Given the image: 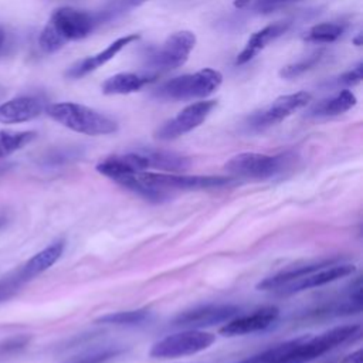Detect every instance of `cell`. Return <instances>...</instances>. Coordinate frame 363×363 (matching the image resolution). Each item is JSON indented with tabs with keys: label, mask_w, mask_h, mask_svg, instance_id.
Here are the masks:
<instances>
[{
	"label": "cell",
	"mask_w": 363,
	"mask_h": 363,
	"mask_svg": "<svg viewBox=\"0 0 363 363\" xmlns=\"http://www.w3.org/2000/svg\"><path fill=\"white\" fill-rule=\"evenodd\" d=\"M98 26L95 14L74 7H60L52 11L38 37L43 52L52 54L68 41L88 37Z\"/></svg>",
	"instance_id": "obj_1"
},
{
	"label": "cell",
	"mask_w": 363,
	"mask_h": 363,
	"mask_svg": "<svg viewBox=\"0 0 363 363\" xmlns=\"http://www.w3.org/2000/svg\"><path fill=\"white\" fill-rule=\"evenodd\" d=\"M45 112L55 122L82 135H111L118 129V123L112 118L77 102L50 104Z\"/></svg>",
	"instance_id": "obj_2"
},
{
	"label": "cell",
	"mask_w": 363,
	"mask_h": 363,
	"mask_svg": "<svg viewBox=\"0 0 363 363\" xmlns=\"http://www.w3.org/2000/svg\"><path fill=\"white\" fill-rule=\"evenodd\" d=\"M359 335L360 325H343L315 337L292 339L289 347L272 363H308Z\"/></svg>",
	"instance_id": "obj_3"
},
{
	"label": "cell",
	"mask_w": 363,
	"mask_h": 363,
	"mask_svg": "<svg viewBox=\"0 0 363 363\" xmlns=\"http://www.w3.org/2000/svg\"><path fill=\"white\" fill-rule=\"evenodd\" d=\"M223 82L220 71L203 68L193 74L174 77L155 89V96L163 101H191L216 92Z\"/></svg>",
	"instance_id": "obj_4"
},
{
	"label": "cell",
	"mask_w": 363,
	"mask_h": 363,
	"mask_svg": "<svg viewBox=\"0 0 363 363\" xmlns=\"http://www.w3.org/2000/svg\"><path fill=\"white\" fill-rule=\"evenodd\" d=\"M214 340L216 336L213 333L199 329H187L157 340L149 353L153 357L189 356L210 347Z\"/></svg>",
	"instance_id": "obj_5"
},
{
	"label": "cell",
	"mask_w": 363,
	"mask_h": 363,
	"mask_svg": "<svg viewBox=\"0 0 363 363\" xmlns=\"http://www.w3.org/2000/svg\"><path fill=\"white\" fill-rule=\"evenodd\" d=\"M196 45V35L189 30L170 34L162 45L155 48L147 64L159 71H170L182 67Z\"/></svg>",
	"instance_id": "obj_6"
},
{
	"label": "cell",
	"mask_w": 363,
	"mask_h": 363,
	"mask_svg": "<svg viewBox=\"0 0 363 363\" xmlns=\"http://www.w3.org/2000/svg\"><path fill=\"white\" fill-rule=\"evenodd\" d=\"M139 179L152 187L163 190H203L214 187H225L234 183L233 176H186L166 173H138Z\"/></svg>",
	"instance_id": "obj_7"
},
{
	"label": "cell",
	"mask_w": 363,
	"mask_h": 363,
	"mask_svg": "<svg viewBox=\"0 0 363 363\" xmlns=\"http://www.w3.org/2000/svg\"><path fill=\"white\" fill-rule=\"evenodd\" d=\"M286 163L284 155H262L254 152H244L233 156L225 163V170L234 176L267 179L278 174Z\"/></svg>",
	"instance_id": "obj_8"
},
{
	"label": "cell",
	"mask_w": 363,
	"mask_h": 363,
	"mask_svg": "<svg viewBox=\"0 0 363 363\" xmlns=\"http://www.w3.org/2000/svg\"><path fill=\"white\" fill-rule=\"evenodd\" d=\"M311 99H312L311 94L305 91L281 95L264 109L252 113L248 118V128L252 130H262V129L271 128L282 122L296 111L306 106L311 102Z\"/></svg>",
	"instance_id": "obj_9"
},
{
	"label": "cell",
	"mask_w": 363,
	"mask_h": 363,
	"mask_svg": "<svg viewBox=\"0 0 363 363\" xmlns=\"http://www.w3.org/2000/svg\"><path fill=\"white\" fill-rule=\"evenodd\" d=\"M216 105L217 102L213 99L187 105L176 116L160 125L155 132V138L159 140H172L191 132L207 119Z\"/></svg>",
	"instance_id": "obj_10"
},
{
	"label": "cell",
	"mask_w": 363,
	"mask_h": 363,
	"mask_svg": "<svg viewBox=\"0 0 363 363\" xmlns=\"http://www.w3.org/2000/svg\"><path fill=\"white\" fill-rule=\"evenodd\" d=\"M240 308L235 305H203L189 311L179 313L173 319V326L186 328V329H201L207 326H213L217 323L227 322L233 319L238 313Z\"/></svg>",
	"instance_id": "obj_11"
},
{
	"label": "cell",
	"mask_w": 363,
	"mask_h": 363,
	"mask_svg": "<svg viewBox=\"0 0 363 363\" xmlns=\"http://www.w3.org/2000/svg\"><path fill=\"white\" fill-rule=\"evenodd\" d=\"M47 108V102L40 95H18L0 105V123L16 125L33 121Z\"/></svg>",
	"instance_id": "obj_12"
},
{
	"label": "cell",
	"mask_w": 363,
	"mask_h": 363,
	"mask_svg": "<svg viewBox=\"0 0 363 363\" xmlns=\"http://www.w3.org/2000/svg\"><path fill=\"white\" fill-rule=\"evenodd\" d=\"M279 316V309L277 306H262L252 313L233 318L220 328L223 336H240L254 332L264 330L269 328Z\"/></svg>",
	"instance_id": "obj_13"
},
{
	"label": "cell",
	"mask_w": 363,
	"mask_h": 363,
	"mask_svg": "<svg viewBox=\"0 0 363 363\" xmlns=\"http://www.w3.org/2000/svg\"><path fill=\"white\" fill-rule=\"evenodd\" d=\"M353 272H354L353 264L333 262V264L319 268V269H316L291 284H286V285L281 286L279 289H281L282 295H289V294H295V292L316 288V286H323L326 284H330L333 281L345 278Z\"/></svg>",
	"instance_id": "obj_14"
},
{
	"label": "cell",
	"mask_w": 363,
	"mask_h": 363,
	"mask_svg": "<svg viewBox=\"0 0 363 363\" xmlns=\"http://www.w3.org/2000/svg\"><path fill=\"white\" fill-rule=\"evenodd\" d=\"M138 38H139V34H128V35L119 37L118 40L111 43L108 47H105L102 51H99L94 55H88V57L81 58L77 62H74L67 69L65 77H68L71 79H78V78L88 75L89 72L95 71L96 68H99L104 64H106L108 61H111L118 52H121L126 45L136 41Z\"/></svg>",
	"instance_id": "obj_15"
},
{
	"label": "cell",
	"mask_w": 363,
	"mask_h": 363,
	"mask_svg": "<svg viewBox=\"0 0 363 363\" xmlns=\"http://www.w3.org/2000/svg\"><path fill=\"white\" fill-rule=\"evenodd\" d=\"M64 248H65V241L57 240L51 242L48 247H45L44 250H41L40 252H37L35 255H33L24 265H21L16 271V277L20 281V284L35 278L37 275L47 271L51 265H54L58 261V258L62 255Z\"/></svg>",
	"instance_id": "obj_16"
},
{
	"label": "cell",
	"mask_w": 363,
	"mask_h": 363,
	"mask_svg": "<svg viewBox=\"0 0 363 363\" xmlns=\"http://www.w3.org/2000/svg\"><path fill=\"white\" fill-rule=\"evenodd\" d=\"M291 26V21H275L269 26H265L264 28L258 30L257 33H254L247 44L244 45L242 51L237 55L235 58V64L237 65H242L245 62H248L250 60H252L261 50H264L271 41H274L275 38L281 37Z\"/></svg>",
	"instance_id": "obj_17"
},
{
	"label": "cell",
	"mask_w": 363,
	"mask_h": 363,
	"mask_svg": "<svg viewBox=\"0 0 363 363\" xmlns=\"http://www.w3.org/2000/svg\"><path fill=\"white\" fill-rule=\"evenodd\" d=\"M156 75H139L135 72H119L104 81L101 89L105 95H128L153 82Z\"/></svg>",
	"instance_id": "obj_18"
},
{
	"label": "cell",
	"mask_w": 363,
	"mask_h": 363,
	"mask_svg": "<svg viewBox=\"0 0 363 363\" xmlns=\"http://www.w3.org/2000/svg\"><path fill=\"white\" fill-rule=\"evenodd\" d=\"M336 262L335 259H323V261H319V262H312V264H308V265H302V267H295V268H289V269H285V271H281L272 277H268L265 278L264 281H261L257 288L258 289H262V291H269V289H279L281 286L286 285V284H291L319 268H323L326 265H330Z\"/></svg>",
	"instance_id": "obj_19"
},
{
	"label": "cell",
	"mask_w": 363,
	"mask_h": 363,
	"mask_svg": "<svg viewBox=\"0 0 363 363\" xmlns=\"http://www.w3.org/2000/svg\"><path fill=\"white\" fill-rule=\"evenodd\" d=\"M356 105V96L349 89H342L336 95L322 99L309 109V116L328 118L347 112Z\"/></svg>",
	"instance_id": "obj_20"
},
{
	"label": "cell",
	"mask_w": 363,
	"mask_h": 363,
	"mask_svg": "<svg viewBox=\"0 0 363 363\" xmlns=\"http://www.w3.org/2000/svg\"><path fill=\"white\" fill-rule=\"evenodd\" d=\"M145 155L149 162V169H160L166 172H180L186 170L189 167V159L173 153V152H164V150H145Z\"/></svg>",
	"instance_id": "obj_21"
},
{
	"label": "cell",
	"mask_w": 363,
	"mask_h": 363,
	"mask_svg": "<svg viewBox=\"0 0 363 363\" xmlns=\"http://www.w3.org/2000/svg\"><path fill=\"white\" fill-rule=\"evenodd\" d=\"M149 0H104L96 11H94L98 26L112 21L125 13L147 3Z\"/></svg>",
	"instance_id": "obj_22"
},
{
	"label": "cell",
	"mask_w": 363,
	"mask_h": 363,
	"mask_svg": "<svg viewBox=\"0 0 363 363\" xmlns=\"http://www.w3.org/2000/svg\"><path fill=\"white\" fill-rule=\"evenodd\" d=\"M345 23H335V21H325L312 26L305 34L303 40L308 43L315 44H329L339 40L346 31Z\"/></svg>",
	"instance_id": "obj_23"
},
{
	"label": "cell",
	"mask_w": 363,
	"mask_h": 363,
	"mask_svg": "<svg viewBox=\"0 0 363 363\" xmlns=\"http://www.w3.org/2000/svg\"><path fill=\"white\" fill-rule=\"evenodd\" d=\"M37 133L33 130H0V160L6 159L11 153L23 149L35 139Z\"/></svg>",
	"instance_id": "obj_24"
},
{
	"label": "cell",
	"mask_w": 363,
	"mask_h": 363,
	"mask_svg": "<svg viewBox=\"0 0 363 363\" xmlns=\"http://www.w3.org/2000/svg\"><path fill=\"white\" fill-rule=\"evenodd\" d=\"M325 57V51L323 50H319V51H315L312 52L311 55L308 57H303L302 60L296 61V62H292V64H288L285 65L281 71H279V77L284 78V79H294L302 74H305L306 71L312 69L313 67H316Z\"/></svg>",
	"instance_id": "obj_25"
},
{
	"label": "cell",
	"mask_w": 363,
	"mask_h": 363,
	"mask_svg": "<svg viewBox=\"0 0 363 363\" xmlns=\"http://www.w3.org/2000/svg\"><path fill=\"white\" fill-rule=\"evenodd\" d=\"M149 316L147 309H133V311H122V312H113L106 313L96 319L98 323H106V325H138L146 320Z\"/></svg>",
	"instance_id": "obj_26"
},
{
	"label": "cell",
	"mask_w": 363,
	"mask_h": 363,
	"mask_svg": "<svg viewBox=\"0 0 363 363\" xmlns=\"http://www.w3.org/2000/svg\"><path fill=\"white\" fill-rule=\"evenodd\" d=\"M123 350L121 347H104L99 350H92L86 353H81L78 356H74L68 359L64 363H106L116 356H119Z\"/></svg>",
	"instance_id": "obj_27"
},
{
	"label": "cell",
	"mask_w": 363,
	"mask_h": 363,
	"mask_svg": "<svg viewBox=\"0 0 363 363\" xmlns=\"http://www.w3.org/2000/svg\"><path fill=\"white\" fill-rule=\"evenodd\" d=\"M30 342V337L28 336H14V337H10L4 342L0 343V357H4V356H9V354H13L16 352H20L21 349H24L27 346V343Z\"/></svg>",
	"instance_id": "obj_28"
},
{
	"label": "cell",
	"mask_w": 363,
	"mask_h": 363,
	"mask_svg": "<svg viewBox=\"0 0 363 363\" xmlns=\"http://www.w3.org/2000/svg\"><path fill=\"white\" fill-rule=\"evenodd\" d=\"M363 78V65L362 62H359L356 67H353L352 69L343 72L342 75H339L335 81L336 85H356L362 81Z\"/></svg>",
	"instance_id": "obj_29"
},
{
	"label": "cell",
	"mask_w": 363,
	"mask_h": 363,
	"mask_svg": "<svg viewBox=\"0 0 363 363\" xmlns=\"http://www.w3.org/2000/svg\"><path fill=\"white\" fill-rule=\"evenodd\" d=\"M20 281L17 279L16 274L13 275H9V277H4L3 279H0V301L3 299H7L9 296H11L17 288L20 286Z\"/></svg>",
	"instance_id": "obj_30"
},
{
	"label": "cell",
	"mask_w": 363,
	"mask_h": 363,
	"mask_svg": "<svg viewBox=\"0 0 363 363\" xmlns=\"http://www.w3.org/2000/svg\"><path fill=\"white\" fill-rule=\"evenodd\" d=\"M288 1H294V0H258V7L261 10H269V9H274L278 4L288 3Z\"/></svg>",
	"instance_id": "obj_31"
},
{
	"label": "cell",
	"mask_w": 363,
	"mask_h": 363,
	"mask_svg": "<svg viewBox=\"0 0 363 363\" xmlns=\"http://www.w3.org/2000/svg\"><path fill=\"white\" fill-rule=\"evenodd\" d=\"M340 363H363V352H362V349L347 354L346 357H343V360Z\"/></svg>",
	"instance_id": "obj_32"
},
{
	"label": "cell",
	"mask_w": 363,
	"mask_h": 363,
	"mask_svg": "<svg viewBox=\"0 0 363 363\" xmlns=\"http://www.w3.org/2000/svg\"><path fill=\"white\" fill-rule=\"evenodd\" d=\"M6 43H7V33H6V28L0 26V55L6 47Z\"/></svg>",
	"instance_id": "obj_33"
},
{
	"label": "cell",
	"mask_w": 363,
	"mask_h": 363,
	"mask_svg": "<svg viewBox=\"0 0 363 363\" xmlns=\"http://www.w3.org/2000/svg\"><path fill=\"white\" fill-rule=\"evenodd\" d=\"M7 221V213L4 210H0V228L6 224Z\"/></svg>",
	"instance_id": "obj_34"
},
{
	"label": "cell",
	"mask_w": 363,
	"mask_h": 363,
	"mask_svg": "<svg viewBox=\"0 0 363 363\" xmlns=\"http://www.w3.org/2000/svg\"><path fill=\"white\" fill-rule=\"evenodd\" d=\"M248 3H250V0H235V1H234V6L238 7V9H241V7H244L245 4H248Z\"/></svg>",
	"instance_id": "obj_35"
},
{
	"label": "cell",
	"mask_w": 363,
	"mask_h": 363,
	"mask_svg": "<svg viewBox=\"0 0 363 363\" xmlns=\"http://www.w3.org/2000/svg\"><path fill=\"white\" fill-rule=\"evenodd\" d=\"M354 44H356V45H360V44H362V35H360V34L354 38Z\"/></svg>",
	"instance_id": "obj_36"
}]
</instances>
